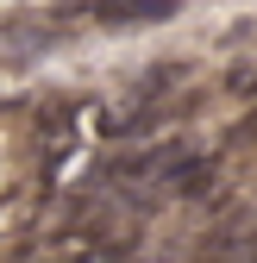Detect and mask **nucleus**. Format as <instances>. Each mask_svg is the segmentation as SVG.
Returning a JSON list of instances; mask_svg holds the SVG:
<instances>
[{
	"label": "nucleus",
	"instance_id": "1",
	"mask_svg": "<svg viewBox=\"0 0 257 263\" xmlns=\"http://www.w3.org/2000/svg\"><path fill=\"white\" fill-rule=\"evenodd\" d=\"M182 0H94V19L107 25H151V19H170Z\"/></svg>",
	"mask_w": 257,
	"mask_h": 263
},
{
	"label": "nucleus",
	"instance_id": "2",
	"mask_svg": "<svg viewBox=\"0 0 257 263\" xmlns=\"http://www.w3.org/2000/svg\"><path fill=\"white\" fill-rule=\"evenodd\" d=\"M31 138H38L44 163H63V157L76 151V113H69V107H50V113L38 119V132H31Z\"/></svg>",
	"mask_w": 257,
	"mask_h": 263
},
{
	"label": "nucleus",
	"instance_id": "3",
	"mask_svg": "<svg viewBox=\"0 0 257 263\" xmlns=\"http://www.w3.org/2000/svg\"><path fill=\"white\" fill-rule=\"evenodd\" d=\"M219 176V163L213 157H182L176 163V176H170V194H182V201H195V194H207Z\"/></svg>",
	"mask_w": 257,
	"mask_h": 263
},
{
	"label": "nucleus",
	"instance_id": "4",
	"mask_svg": "<svg viewBox=\"0 0 257 263\" xmlns=\"http://www.w3.org/2000/svg\"><path fill=\"white\" fill-rule=\"evenodd\" d=\"M232 94H257V63H251V69H238V76H232Z\"/></svg>",
	"mask_w": 257,
	"mask_h": 263
}]
</instances>
